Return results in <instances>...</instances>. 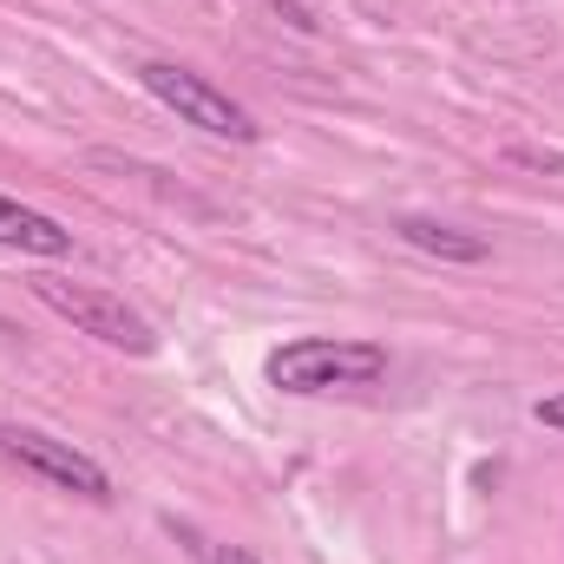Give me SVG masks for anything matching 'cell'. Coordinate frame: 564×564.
<instances>
[{
    "label": "cell",
    "mask_w": 564,
    "mask_h": 564,
    "mask_svg": "<svg viewBox=\"0 0 564 564\" xmlns=\"http://www.w3.org/2000/svg\"><path fill=\"white\" fill-rule=\"evenodd\" d=\"M394 237H401L408 250L433 257V263H486V257H492L486 237H473V230H459V224H440V217H394Z\"/></svg>",
    "instance_id": "obj_6"
},
{
    "label": "cell",
    "mask_w": 564,
    "mask_h": 564,
    "mask_svg": "<svg viewBox=\"0 0 564 564\" xmlns=\"http://www.w3.org/2000/svg\"><path fill=\"white\" fill-rule=\"evenodd\" d=\"M210 564H257V558H250L243 545H217V552H210Z\"/></svg>",
    "instance_id": "obj_8"
},
{
    "label": "cell",
    "mask_w": 564,
    "mask_h": 564,
    "mask_svg": "<svg viewBox=\"0 0 564 564\" xmlns=\"http://www.w3.org/2000/svg\"><path fill=\"white\" fill-rule=\"evenodd\" d=\"M33 295H40L59 322H73L79 335H93V341H106V348H126V355H158L151 322H144L126 295H112V289L66 282V276H40V282H33Z\"/></svg>",
    "instance_id": "obj_3"
},
{
    "label": "cell",
    "mask_w": 564,
    "mask_h": 564,
    "mask_svg": "<svg viewBox=\"0 0 564 564\" xmlns=\"http://www.w3.org/2000/svg\"><path fill=\"white\" fill-rule=\"evenodd\" d=\"M0 250H20V257H73V230L59 224V217H46V210H33V204H20V197H7L0 191Z\"/></svg>",
    "instance_id": "obj_5"
},
{
    "label": "cell",
    "mask_w": 564,
    "mask_h": 564,
    "mask_svg": "<svg viewBox=\"0 0 564 564\" xmlns=\"http://www.w3.org/2000/svg\"><path fill=\"white\" fill-rule=\"evenodd\" d=\"M532 421H539V426H552V433H564V394H545V401L532 408Z\"/></svg>",
    "instance_id": "obj_7"
},
{
    "label": "cell",
    "mask_w": 564,
    "mask_h": 564,
    "mask_svg": "<svg viewBox=\"0 0 564 564\" xmlns=\"http://www.w3.org/2000/svg\"><path fill=\"white\" fill-rule=\"evenodd\" d=\"M0 459H13L20 473L46 479V486H59V492L93 499V506H112V499H119V492H112V473H106L93 453H79L73 440H53V433H40V426L0 421Z\"/></svg>",
    "instance_id": "obj_4"
},
{
    "label": "cell",
    "mask_w": 564,
    "mask_h": 564,
    "mask_svg": "<svg viewBox=\"0 0 564 564\" xmlns=\"http://www.w3.org/2000/svg\"><path fill=\"white\" fill-rule=\"evenodd\" d=\"M139 86L158 99V106H171L184 126L210 132V139H230V144H257L263 139V126H257L250 106H237L224 86H210L204 73H191V66H177V59H144Z\"/></svg>",
    "instance_id": "obj_2"
},
{
    "label": "cell",
    "mask_w": 564,
    "mask_h": 564,
    "mask_svg": "<svg viewBox=\"0 0 564 564\" xmlns=\"http://www.w3.org/2000/svg\"><path fill=\"white\" fill-rule=\"evenodd\" d=\"M270 388L315 401V394H348V388H375L388 375V348L368 335H295L263 361Z\"/></svg>",
    "instance_id": "obj_1"
}]
</instances>
